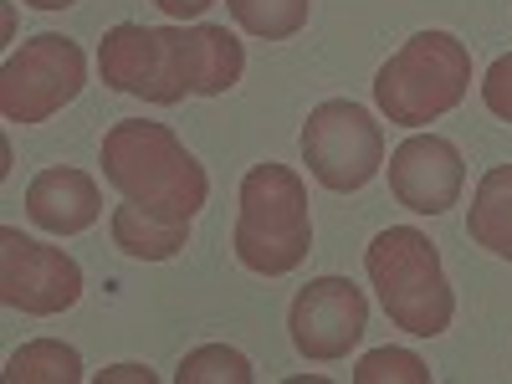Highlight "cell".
Listing matches in <instances>:
<instances>
[{"instance_id": "cell-14", "label": "cell", "mask_w": 512, "mask_h": 384, "mask_svg": "<svg viewBox=\"0 0 512 384\" xmlns=\"http://www.w3.org/2000/svg\"><path fill=\"white\" fill-rule=\"evenodd\" d=\"M6 379L11 384H77L82 379V354L62 338H36V344H21L6 359Z\"/></svg>"}, {"instance_id": "cell-16", "label": "cell", "mask_w": 512, "mask_h": 384, "mask_svg": "<svg viewBox=\"0 0 512 384\" xmlns=\"http://www.w3.org/2000/svg\"><path fill=\"white\" fill-rule=\"evenodd\" d=\"M251 379H256L251 359L226 344H200L175 369V384H251Z\"/></svg>"}, {"instance_id": "cell-12", "label": "cell", "mask_w": 512, "mask_h": 384, "mask_svg": "<svg viewBox=\"0 0 512 384\" xmlns=\"http://www.w3.org/2000/svg\"><path fill=\"white\" fill-rule=\"evenodd\" d=\"M466 236H472V246L512 262V164H497L482 175L472 210H466Z\"/></svg>"}, {"instance_id": "cell-13", "label": "cell", "mask_w": 512, "mask_h": 384, "mask_svg": "<svg viewBox=\"0 0 512 384\" xmlns=\"http://www.w3.org/2000/svg\"><path fill=\"white\" fill-rule=\"evenodd\" d=\"M190 241V226H169L149 210H139L134 200H123L113 210V246L123 256H134V262H169V256H180Z\"/></svg>"}, {"instance_id": "cell-4", "label": "cell", "mask_w": 512, "mask_h": 384, "mask_svg": "<svg viewBox=\"0 0 512 384\" xmlns=\"http://www.w3.org/2000/svg\"><path fill=\"white\" fill-rule=\"evenodd\" d=\"M364 267H369V282H374L379 303H384L395 328H405L415 338H436V333L451 328L456 292L446 282L436 241L425 231H415V226L379 231L364 251Z\"/></svg>"}, {"instance_id": "cell-20", "label": "cell", "mask_w": 512, "mask_h": 384, "mask_svg": "<svg viewBox=\"0 0 512 384\" xmlns=\"http://www.w3.org/2000/svg\"><path fill=\"white\" fill-rule=\"evenodd\" d=\"M118 379H128V384H154V369H144V364H113V369H98V384H118Z\"/></svg>"}, {"instance_id": "cell-6", "label": "cell", "mask_w": 512, "mask_h": 384, "mask_svg": "<svg viewBox=\"0 0 512 384\" xmlns=\"http://www.w3.org/2000/svg\"><path fill=\"white\" fill-rule=\"evenodd\" d=\"M303 164L323 190H364L384 164V128L354 98H328L303 123Z\"/></svg>"}, {"instance_id": "cell-10", "label": "cell", "mask_w": 512, "mask_h": 384, "mask_svg": "<svg viewBox=\"0 0 512 384\" xmlns=\"http://www.w3.org/2000/svg\"><path fill=\"white\" fill-rule=\"evenodd\" d=\"M461 185H466V159L441 134H410L390 154V195L415 216H446L461 200Z\"/></svg>"}, {"instance_id": "cell-3", "label": "cell", "mask_w": 512, "mask_h": 384, "mask_svg": "<svg viewBox=\"0 0 512 384\" xmlns=\"http://www.w3.org/2000/svg\"><path fill=\"white\" fill-rule=\"evenodd\" d=\"M231 246H236V262L262 277H287L308 262L313 210H308V185L297 169H287L277 159L246 169Z\"/></svg>"}, {"instance_id": "cell-11", "label": "cell", "mask_w": 512, "mask_h": 384, "mask_svg": "<svg viewBox=\"0 0 512 384\" xmlns=\"http://www.w3.org/2000/svg\"><path fill=\"white\" fill-rule=\"evenodd\" d=\"M26 216L31 226L52 231V236H77L103 216V200H98V185L88 169L57 164V169H41L26 185Z\"/></svg>"}, {"instance_id": "cell-1", "label": "cell", "mask_w": 512, "mask_h": 384, "mask_svg": "<svg viewBox=\"0 0 512 384\" xmlns=\"http://www.w3.org/2000/svg\"><path fill=\"white\" fill-rule=\"evenodd\" d=\"M98 72L113 93L144 103H185V98H221L231 93L246 52L226 26H139L123 21L103 36Z\"/></svg>"}, {"instance_id": "cell-5", "label": "cell", "mask_w": 512, "mask_h": 384, "mask_svg": "<svg viewBox=\"0 0 512 384\" xmlns=\"http://www.w3.org/2000/svg\"><path fill=\"white\" fill-rule=\"evenodd\" d=\"M472 93V52L451 31H420L374 72V103L400 128L446 118Z\"/></svg>"}, {"instance_id": "cell-2", "label": "cell", "mask_w": 512, "mask_h": 384, "mask_svg": "<svg viewBox=\"0 0 512 384\" xmlns=\"http://www.w3.org/2000/svg\"><path fill=\"white\" fill-rule=\"evenodd\" d=\"M103 180L134 200L149 216L169 226H190L210 195V180L200 159L175 139V128L149 123V118H118L103 134Z\"/></svg>"}, {"instance_id": "cell-17", "label": "cell", "mask_w": 512, "mask_h": 384, "mask_svg": "<svg viewBox=\"0 0 512 384\" xmlns=\"http://www.w3.org/2000/svg\"><path fill=\"white\" fill-rule=\"evenodd\" d=\"M384 379H400V384H431V369H425L415 354L405 349H374L359 359L354 384H384Z\"/></svg>"}, {"instance_id": "cell-21", "label": "cell", "mask_w": 512, "mask_h": 384, "mask_svg": "<svg viewBox=\"0 0 512 384\" xmlns=\"http://www.w3.org/2000/svg\"><path fill=\"white\" fill-rule=\"evenodd\" d=\"M26 6H36V11H67V6H77V0H26Z\"/></svg>"}, {"instance_id": "cell-8", "label": "cell", "mask_w": 512, "mask_h": 384, "mask_svg": "<svg viewBox=\"0 0 512 384\" xmlns=\"http://www.w3.org/2000/svg\"><path fill=\"white\" fill-rule=\"evenodd\" d=\"M77 297H82V267L62 246L21 236V226H0V303L31 318H57Z\"/></svg>"}, {"instance_id": "cell-19", "label": "cell", "mask_w": 512, "mask_h": 384, "mask_svg": "<svg viewBox=\"0 0 512 384\" xmlns=\"http://www.w3.org/2000/svg\"><path fill=\"white\" fill-rule=\"evenodd\" d=\"M154 6H159L169 21H200L210 6H216V0H154Z\"/></svg>"}, {"instance_id": "cell-15", "label": "cell", "mask_w": 512, "mask_h": 384, "mask_svg": "<svg viewBox=\"0 0 512 384\" xmlns=\"http://www.w3.org/2000/svg\"><path fill=\"white\" fill-rule=\"evenodd\" d=\"M226 6L246 36L262 41H292L313 16V0H226Z\"/></svg>"}, {"instance_id": "cell-18", "label": "cell", "mask_w": 512, "mask_h": 384, "mask_svg": "<svg viewBox=\"0 0 512 384\" xmlns=\"http://www.w3.org/2000/svg\"><path fill=\"white\" fill-rule=\"evenodd\" d=\"M482 103H487V113H497L502 123H512V52L487 67V77H482Z\"/></svg>"}, {"instance_id": "cell-9", "label": "cell", "mask_w": 512, "mask_h": 384, "mask_svg": "<svg viewBox=\"0 0 512 384\" xmlns=\"http://www.w3.org/2000/svg\"><path fill=\"white\" fill-rule=\"evenodd\" d=\"M369 328V303L349 277H313L303 292L292 297L287 333L292 349L313 364H338Z\"/></svg>"}, {"instance_id": "cell-7", "label": "cell", "mask_w": 512, "mask_h": 384, "mask_svg": "<svg viewBox=\"0 0 512 384\" xmlns=\"http://www.w3.org/2000/svg\"><path fill=\"white\" fill-rule=\"evenodd\" d=\"M82 82H88L82 47L72 36L41 31L21 41V52H11L0 67V113L6 123H47L82 93Z\"/></svg>"}]
</instances>
